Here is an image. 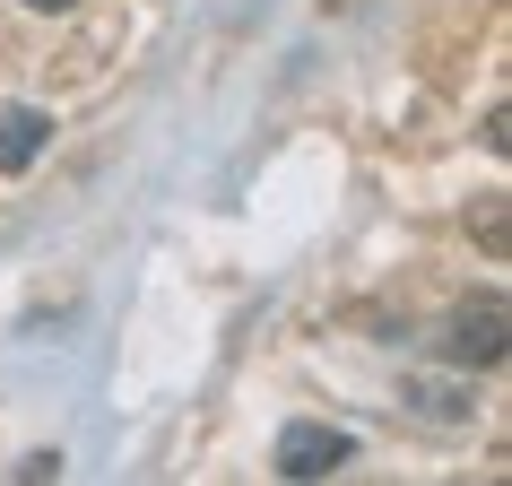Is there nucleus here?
<instances>
[{
  "label": "nucleus",
  "mask_w": 512,
  "mask_h": 486,
  "mask_svg": "<svg viewBox=\"0 0 512 486\" xmlns=\"http://www.w3.org/2000/svg\"><path fill=\"white\" fill-rule=\"evenodd\" d=\"M348 452H356V443H348V434H339V426H322V417H296V426H287V434H278V478H330V469H348Z\"/></svg>",
  "instance_id": "f257e3e1"
},
{
  "label": "nucleus",
  "mask_w": 512,
  "mask_h": 486,
  "mask_svg": "<svg viewBox=\"0 0 512 486\" xmlns=\"http://www.w3.org/2000/svg\"><path fill=\"white\" fill-rule=\"evenodd\" d=\"M443 348L460 356V365H504V296H478V304H460L452 313V339H443Z\"/></svg>",
  "instance_id": "f03ea898"
},
{
  "label": "nucleus",
  "mask_w": 512,
  "mask_h": 486,
  "mask_svg": "<svg viewBox=\"0 0 512 486\" xmlns=\"http://www.w3.org/2000/svg\"><path fill=\"white\" fill-rule=\"evenodd\" d=\"M44 139H53V122L35 105H0V174H27L44 157Z\"/></svg>",
  "instance_id": "7ed1b4c3"
},
{
  "label": "nucleus",
  "mask_w": 512,
  "mask_h": 486,
  "mask_svg": "<svg viewBox=\"0 0 512 486\" xmlns=\"http://www.w3.org/2000/svg\"><path fill=\"white\" fill-rule=\"evenodd\" d=\"M9 478H18V486H44V478H61V452H27L18 469H9Z\"/></svg>",
  "instance_id": "20e7f679"
},
{
  "label": "nucleus",
  "mask_w": 512,
  "mask_h": 486,
  "mask_svg": "<svg viewBox=\"0 0 512 486\" xmlns=\"http://www.w3.org/2000/svg\"><path fill=\"white\" fill-rule=\"evenodd\" d=\"M27 9H44V18H53V9H79V0H27Z\"/></svg>",
  "instance_id": "39448f33"
},
{
  "label": "nucleus",
  "mask_w": 512,
  "mask_h": 486,
  "mask_svg": "<svg viewBox=\"0 0 512 486\" xmlns=\"http://www.w3.org/2000/svg\"><path fill=\"white\" fill-rule=\"evenodd\" d=\"M330 9H348V0H330Z\"/></svg>",
  "instance_id": "423d86ee"
}]
</instances>
